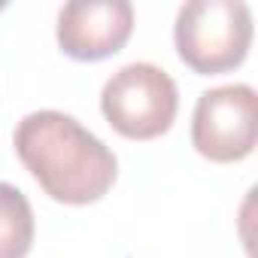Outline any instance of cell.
Returning <instances> with one entry per match:
<instances>
[{
  "instance_id": "1",
  "label": "cell",
  "mask_w": 258,
  "mask_h": 258,
  "mask_svg": "<svg viewBox=\"0 0 258 258\" xmlns=\"http://www.w3.org/2000/svg\"><path fill=\"white\" fill-rule=\"evenodd\" d=\"M13 143L22 164L58 204H94L118 176L112 149L82 127L79 118L58 109L28 112L16 127Z\"/></svg>"
},
{
  "instance_id": "2",
  "label": "cell",
  "mask_w": 258,
  "mask_h": 258,
  "mask_svg": "<svg viewBox=\"0 0 258 258\" xmlns=\"http://www.w3.org/2000/svg\"><path fill=\"white\" fill-rule=\"evenodd\" d=\"M173 43L195 73H228L249 55L252 10L243 0H188L176 13Z\"/></svg>"
},
{
  "instance_id": "3",
  "label": "cell",
  "mask_w": 258,
  "mask_h": 258,
  "mask_svg": "<svg viewBox=\"0 0 258 258\" xmlns=\"http://www.w3.org/2000/svg\"><path fill=\"white\" fill-rule=\"evenodd\" d=\"M179 91L167 70L134 61L115 70L100 91V112L127 140H155L170 131Z\"/></svg>"
},
{
  "instance_id": "4",
  "label": "cell",
  "mask_w": 258,
  "mask_h": 258,
  "mask_svg": "<svg viewBox=\"0 0 258 258\" xmlns=\"http://www.w3.org/2000/svg\"><path fill=\"white\" fill-rule=\"evenodd\" d=\"M258 140V97L246 82L219 85L198 97L191 115V146L216 164L252 155Z\"/></svg>"
},
{
  "instance_id": "5",
  "label": "cell",
  "mask_w": 258,
  "mask_h": 258,
  "mask_svg": "<svg viewBox=\"0 0 258 258\" xmlns=\"http://www.w3.org/2000/svg\"><path fill=\"white\" fill-rule=\"evenodd\" d=\"M134 7L127 0H70L58 13V46L73 61H103L131 40Z\"/></svg>"
},
{
  "instance_id": "6",
  "label": "cell",
  "mask_w": 258,
  "mask_h": 258,
  "mask_svg": "<svg viewBox=\"0 0 258 258\" xmlns=\"http://www.w3.org/2000/svg\"><path fill=\"white\" fill-rule=\"evenodd\" d=\"M34 246V210L22 188L0 182V258H28Z\"/></svg>"
}]
</instances>
